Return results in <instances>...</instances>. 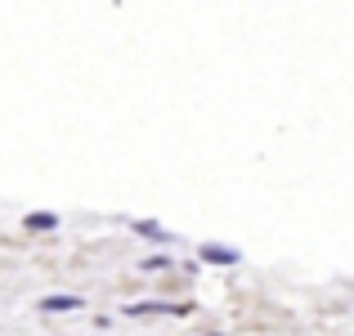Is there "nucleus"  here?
Masks as SVG:
<instances>
[{
	"label": "nucleus",
	"mask_w": 354,
	"mask_h": 336,
	"mask_svg": "<svg viewBox=\"0 0 354 336\" xmlns=\"http://www.w3.org/2000/svg\"><path fill=\"white\" fill-rule=\"evenodd\" d=\"M126 314L130 319H175V314H184V305H175V301H135V305H126Z\"/></svg>",
	"instance_id": "1"
},
{
	"label": "nucleus",
	"mask_w": 354,
	"mask_h": 336,
	"mask_svg": "<svg viewBox=\"0 0 354 336\" xmlns=\"http://www.w3.org/2000/svg\"><path fill=\"white\" fill-rule=\"evenodd\" d=\"M202 260H207V265H238V247H225V242H202Z\"/></svg>",
	"instance_id": "2"
},
{
	"label": "nucleus",
	"mask_w": 354,
	"mask_h": 336,
	"mask_svg": "<svg viewBox=\"0 0 354 336\" xmlns=\"http://www.w3.org/2000/svg\"><path fill=\"white\" fill-rule=\"evenodd\" d=\"M81 310V296H45L41 301V314H72Z\"/></svg>",
	"instance_id": "3"
},
{
	"label": "nucleus",
	"mask_w": 354,
	"mask_h": 336,
	"mask_svg": "<svg viewBox=\"0 0 354 336\" xmlns=\"http://www.w3.org/2000/svg\"><path fill=\"white\" fill-rule=\"evenodd\" d=\"M135 229H139V233H144V238H153V242H171V233H166V229H162V224H153V220H139V224H135Z\"/></svg>",
	"instance_id": "4"
},
{
	"label": "nucleus",
	"mask_w": 354,
	"mask_h": 336,
	"mask_svg": "<svg viewBox=\"0 0 354 336\" xmlns=\"http://www.w3.org/2000/svg\"><path fill=\"white\" fill-rule=\"evenodd\" d=\"M54 224H59L54 211H36V216H27V229H54Z\"/></svg>",
	"instance_id": "5"
},
{
	"label": "nucleus",
	"mask_w": 354,
	"mask_h": 336,
	"mask_svg": "<svg viewBox=\"0 0 354 336\" xmlns=\"http://www.w3.org/2000/svg\"><path fill=\"white\" fill-rule=\"evenodd\" d=\"M171 265V256H153V260H144V269H166Z\"/></svg>",
	"instance_id": "6"
}]
</instances>
